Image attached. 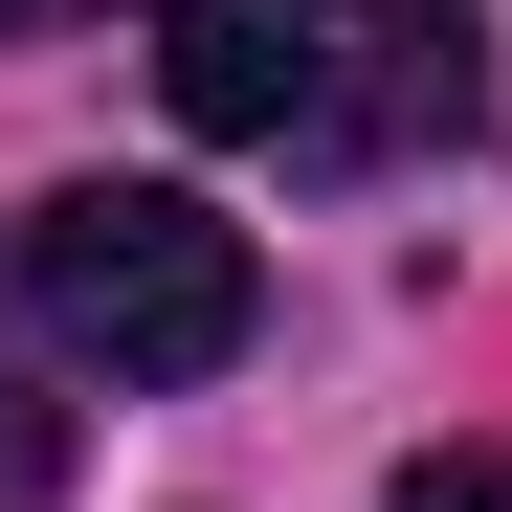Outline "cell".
Listing matches in <instances>:
<instances>
[{
  "mask_svg": "<svg viewBox=\"0 0 512 512\" xmlns=\"http://www.w3.org/2000/svg\"><path fill=\"white\" fill-rule=\"evenodd\" d=\"M23 312L90 379H223L245 334H268V268H245V223L179 201V179H67L23 223Z\"/></svg>",
  "mask_w": 512,
  "mask_h": 512,
  "instance_id": "1",
  "label": "cell"
},
{
  "mask_svg": "<svg viewBox=\"0 0 512 512\" xmlns=\"http://www.w3.org/2000/svg\"><path fill=\"white\" fill-rule=\"evenodd\" d=\"M156 90H179V134H290L312 112V45L268 23V0H179V23H156Z\"/></svg>",
  "mask_w": 512,
  "mask_h": 512,
  "instance_id": "2",
  "label": "cell"
},
{
  "mask_svg": "<svg viewBox=\"0 0 512 512\" xmlns=\"http://www.w3.org/2000/svg\"><path fill=\"white\" fill-rule=\"evenodd\" d=\"M45 490H67V401H45V379H0V512H45Z\"/></svg>",
  "mask_w": 512,
  "mask_h": 512,
  "instance_id": "3",
  "label": "cell"
},
{
  "mask_svg": "<svg viewBox=\"0 0 512 512\" xmlns=\"http://www.w3.org/2000/svg\"><path fill=\"white\" fill-rule=\"evenodd\" d=\"M379 512H512V446H423V468H401Z\"/></svg>",
  "mask_w": 512,
  "mask_h": 512,
  "instance_id": "4",
  "label": "cell"
},
{
  "mask_svg": "<svg viewBox=\"0 0 512 512\" xmlns=\"http://www.w3.org/2000/svg\"><path fill=\"white\" fill-rule=\"evenodd\" d=\"M45 23H90V0H0V45H45Z\"/></svg>",
  "mask_w": 512,
  "mask_h": 512,
  "instance_id": "5",
  "label": "cell"
},
{
  "mask_svg": "<svg viewBox=\"0 0 512 512\" xmlns=\"http://www.w3.org/2000/svg\"><path fill=\"white\" fill-rule=\"evenodd\" d=\"M357 23H423V0H357Z\"/></svg>",
  "mask_w": 512,
  "mask_h": 512,
  "instance_id": "6",
  "label": "cell"
}]
</instances>
